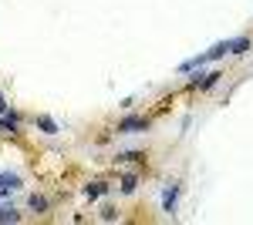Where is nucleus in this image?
Returning a JSON list of instances; mask_svg holds the SVG:
<instances>
[{"instance_id": "f257e3e1", "label": "nucleus", "mask_w": 253, "mask_h": 225, "mask_svg": "<svg viewBox=\"0 0 253 225\" xmlns=\"http://www.w3.org/2000/svg\"><path fill=\"white\" fill-rule=\"evenodd\" d=\"M179 192H182L179 182H169V185L162 188V212L172 215V219H175V205H179Z\"/></svg>"}, {"instance_id": "f03ea898", "label": "nucleus", "mask_w": 253, "mask_h": 225, "mask_svg": "<svg viewBox=\"0 0 253 225\" xmlns=\"http://www.w3.org/2000/svg\"><path fill=\"white\" fill-rule=\"evenodd\" d=\"M135 131H149V118H138V114H128L118 121V134H135Z\"/></svg>"}, {"instance_id": "7ed1b4c3", "label": "nucleus", "mask_w": 253, "mask_h": 225, "mask_svg": "<svg viewBox=\"0 0 253 225\" xmlns=\"http://www.w3.org/2000/svg\"><path fill=\"white\" fill-rule=\"evenodd\" d=\"M219 77H223L219 71H210V74H203V71H199V74H196L193 81H189V88H193V91H210V88H213Z\"/></svg>"}, {"instance_id": "20e7f679", "label": "nucleus", "mask_w": 253, "mask_h": 225, "mask_svg": "<svg viewBox=\"0 0 253 225\" xmlns=\"http://www.w3.org/2000/svg\"><path fill=\"white\" fill-rule=\"evenodd\" d=\"M17 188H20V175H14V171H3V175H0V198L14 195Z\"/></svg>"}, {"instance_id": "39448f33", "label": "nucleus", "mask_w": 253, "mask_h": 225, "mask_svg": "<svg viewBox=\"0 0 253 225\" xmlns=\"http://www.w3.org/2000/svg\"><path fill=\"white\" fill-rule=\"evenodd\" d=\"M20 131V118H17V111H10V114H0V134H14Z\"/></svg>"}, {"instance_id": "423d86ee", "label": "nucleus", "mask_w": 253, "mask_h": 225, "mask_svg": "<svg viewBox=\"0 0 253 225\" xmlns=\"http://www.w3.org/2000/svg\"><path fill=\"white\" fill-rule=\"evenodd\" d=\"M7 222H20V212L10 202H0V225H7Z\"/></svg>"}, {"instance_id": "0eeeda50", "label": "nucleus", "mask_w": 253, "mask_h": 225, "mask_svg": "<svg viewBox=\"0 0 253 225\" xmlns=\"http://www.w3.org/2000/svg\"><path fill=\"white\" fill-rule=\"evenodd\" d=\"M47 205H51V202H47L44 195H31V198H27V208H31V212H38V215H44Z\"/></svg>"}, {"instance_id": "6e6552de", "label": "nucleus", "mask_w": 253, "mask_h": 225, "mask_svg": "<svg viewBox=\"0 0 253 225\" xmlns=\"http://www.w3.org/2000/svg\"><path fill=\"white\" fill-rule=\"evenodd\" d=\"M38 128L44 134H58V121H54V118H47V114H41V118H38Z\"/></svg>"}, {"instance_id": "1a4fd4ad", "label": "nucleus", "mask_w": 253, "mask_h": 225, "mask_svg": "<svg viewBox=\"0 0 253 225\" xmlns=\"http://www.w3.org/2000/svg\"><path fill=\"white\" fill-rule=\"evenodd\" d=\"M118 188H122V195H132L138 188V175H125V178L118 182Z\"/></svg>"}, {"instance_id": "9d476101", "label": "nucleus", "mask_w": 253, "mask_h": 225, "mask_svg": "<svg viewBox=\"0 0 253 225\" xmlns=\"http://www.w3.org/2000/svg\"><path fill=\"white\" fill-rule=\"evenodd\" d=\"M105 192H108L105 182H91V185H84V195H88V198H101Z\"/></svg>"}, {"instance_id": "9b49d317", "label": "nucleus", "mask_w": 253, "mask_h": 225, "mask_svg": "<svg viewBox=\"0 0 253 225\" xmlns=\"http://www.w3.org/2000/svg\"><path fill=\"white\" fill-rule=\"evenodd\" d=\"M250 51V37H236L230 40V54H247Z\"/></svg>"}, {"instance_id": "f8f14e48", "label": "nucleus", "mask_w": 253, "mask_h": 225, "mask_svg": "<svg viewBox=\"0 0 253 225\" xmlns=\"http://www.w3.org/2000/svg\"><path fill=\"white\" fill-rule=\"evenodd\" d=\"M138 158H142V151H118L115 161H138Z\"/></svg>"}, {"instance_id": "ddd939ff", "label": "nucleus", "mask_w": 253, "mask_h": 225, "mask_svg": "<svg viewBox=\"0 0 253 225\" xmlns=\"http://www.w3.org/2000/svg\"><path fill=\"white\" fill-rule=\"evenodd\" d=\"M101 219H105V222H115V219H118V212H115L112 205H101Z\"/></svg>"}, {"instance_id": "4468645a", "label": "nucleus", "mask_w": 253, "mask_h": 225, "mask_svg": "<svg viewBox=\"0 0 253 225\" xmlns=\"http://www.w3.org/2000/svg\"><path fill=\"white\" fill-rule=\"evenodd\" d=\"M0 114H7V97L0 94Z\"/></svg>"}]
</instances>
